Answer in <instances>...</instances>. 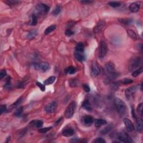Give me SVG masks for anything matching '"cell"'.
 Instances as JSON below:
<instances>
[{"label": "cell", "mask_w": 143, "mask_h": 143, "mask_svg": "<svg viewBox=\"0 0 143 143\" xmlns=\"http://www.w3.org/2000/svg\"><path fill=\"white\" fill-rule=\"evenodd\" d=\"M115 105L118 113L121 116L125 115L127 112V106L124 102L119 98H115L113 100Z\"/></svg>", "instance_id": "cell-1"}, {"label": "cell", "mask_w": 143, "mask_h": 143, "mask_svg": "<svg viewBox=\"0 0 143 143\" xmlns=\"http://www.w3.org/2000/svg\"><path fill=\"white\" fill-rule=\"evenodd\" d=\"M143 64V59L141 57H136L131 59L129 63V70L133 72L138 69L139 67H142Z\"/></svg>", "instance_id": "cell-2"}, {"label": "cell", "mask_w": 143, "mask_h": 143, "mask_svg": "<svg viewBox=\"0 0 143 143\" xmlns=\"http://www.w3.org/2000/svg\"><path fill=\"white\" fill-rule=\"evenodd\" d=\"M112 136L114 138H116L119 140V142H123V143H133V141L131 139L129 135L126 133L123 132L120 133H113L112 135Z\"/></svg>", "instance_id": "cell-3"}, {"label": "cell", "mask_w": 143, "mask_h": 143, "mask_svg": "<svg viewBox=\"0 0 143 143\" xmlns=\"http://www.w3.org/2000/svg\"><path fill=\"white\" fill-rule=\"evenodd\" d=\"M76 102L72 101L69 103V105L68 106L67 109L65 110L64 112V116L67 119H70L74 115L75 110L76 108Z\"/></svg>", "instance_id": "cell-4"}, {"label": "cell", "mask_w": 143, "mask_h": 143, "mask_svg": "<svg viewBox=\"0 0 143 143\" xmlns=\"http://www.w3.org/2000/svg\"><path fill=\"white\" fill-rule=\"evenodd\" d=\"M108 51V48L107 44L103 40H101L100 44L99 53H98V57L100 59L103 58L107 54Z\"/></svg>", "instance_id": "cell-5"}, {"label": "cell", "mask_w": 143, "mask_h": 143, "mask_svg": "<svg viewBox=\"0 0 143 143\" xmlns=\"http://www.w3.org/2000/svg\"><path fill=\"white\" fill-rule=\"evenodd\" d=\"M32 67L36 70H39L42 72H45L50 68V65L48 63H33Z\"/></svg>", "instance_id": "cell-6"}, {"label": "cell", "mask_w": 143, "mask_h": 143, "mask_svg": "<svg viewBox=\"0 0 143 143\" xmlns=\"http://www.w3.org/2000/svg\"><path fill=\"white\" fill-rule=\"evenodd\" d=\"M138 89V87L137 86H133L127 88L125 91V94L127 100H130L134 97V95Z\"/></svg>", "instance_id": "cell-7"}, {"label": "cell", "mask_w": 143, "mask_h": 143, "mask_svg": "<svg viewBox=\"0 0 143 143\" xmlns=\"http://www.w3.org/2000/svg\"><path fill=\"white\" fill-rule=\"evenodd\" d=\"M36 11L38 13H41L42 14H46L49 11L50 7L44 3H40L36 6Z\"/></svg>", "instance_id": "cell-8"}, {"label": "cell", "mask_w": 143, "mask_h": 143, "mask_svg": "<svg viewBox=\"0 0 143 143\" xmlns=\"http://www.w3.org/2000/svg\"><path fill=\"white\" fill-rule=\"evenodd\" d=\"M57 107V103L56 101H52L51 103L46 105L45 107V110L46 113H52L56 111Z\"/></svg>", "instance_id": "cell-9"}, {"label": "cell", "mask_w": 143, "mask_h": 143, "mask_svg": "<svg viewBox=\"0 0 143 143\" xmlns=\"http://www.w3.org/2000/svg\"><path fill=\"white\" fill-rule=\"evenodd\" d=\"M119 73H118L117 72L114 71L113 72L108 74L107 78H106L105 81H104V82H105V83L106 84H109L112 82V81L115 80L119 76Z\"/></svg>", "instance_id": "cell-10"}, {"label": "cell", "mask_w": 143, "mask_h": 143, "mask_svg": "<svg viewBox=\"0 0 143 143\" xmlns=\"http://www.w3.org/2000/svg\"><path fill=\"white\" fill-rule=\"evenodd\" d=\"M82 122L84 126H91L94 123V119L92 116L86 115L82 117Z\"/></svg>", "instance_id": "cell-11"}, {"label": "cell", "mask_w": 143, "mask_h": 143, "mask_svg": "<svg viewBox=\"0 0 143 143\" xmlns=\"http://www.w3.org/2000/svg\"><path fill=\"white\" fill-rule=\"evenodd\" d=\"M106 22L104 20H100L97 23L96 25L94 27L93 29V32L94 33L97 34L98 32H101L102 30L104 28V27L105 26Z\"/></svg>", "instance_id": "cell-12"}, {"label": "cell", "mask_w": 143, "mask_h": 143, "mask_svg": "<svg viewBox=\"0 0 143 143\" xmlns=\"http://www.w3.org/2000/svg\"><path fill=\"white\" fill-rule=\"evenodd\" d=\"M123 123H124L125 127H126L127 131H129V132H131V131L134 130V125L130 120L127 119V118H125V119H123Z\"/></svg>", "instance_id": "cell-13"}, {"label": "cell", "mask_w": 143, "mask_h": 143, "mask_svg": "<svg viewBox=\"0 0 143 143\" xmlns=\"http://www.w3.org/2000/svg\"><path fill=\"white\" fill-rule=\"evenodd\" d=\"M101 72L100 68L95 62L92 63L91 65V74L93 77H96Z\"/></svg>", "instance_id": "cell-14"}, {"label": "cell", "mask_w": 143, "mask_h": 143, "mask_svg": "<svg viewBox=\"0 0 143 143\" xmlns=\"http://www.w3.org/2000/svg\"><path fill=\"white\" fill-rule=\"evenodd\" d=\"M105 71L107 74L115 71V64L111 61L107 63L105 66Z\"/></svg>", "instance_id": "cell-15"}, {"label": "cell", "mask_w": 143, "mask_h": 143, "mask_svg": "<svg viewBox=\"0 0 143 143\" xmlns=\"http://www.w3.org/2000/svg\"><path fill=\"white\" fill-rule=\"evenodd\" d=\"M74 57L77 61H80V62H83V61H85L86 59V57L84 53L82 52H78L76 51L74 52Z\"/></svg>", "instance_id": "cell-16"}, {"label": "cell", "mask_w": 143, "mask_h": 143, "mask_svg": "<svg viewBox=\"0 0 143 143\" xmlns=\"http://www.w3.org/2000/svg\"><path fill=\"white\" fill-rule=\"evenodd\" d=\"M136 129L139 132H142L143 129V120L140 117H136Z\"/></svg>", "instance_id": "cell-17"}, {"label": "cell", "mask_w": 143, "mask_h": 143, "mask_svg": "<svg viewBox=\"0 0 143 143\" xmlns=\"http://www.w3.org/2000/svg\"><path fill=\"white\" fill-rule=\"evenodd\" d=\"M94 125H95V126L97 127V128H99V127L107 124V121H106L105 120L101 119H96L94 121Z\"/></svg>", "instance_id": "cell-18"}, {"label": "cell", "mask_w": 143, "mask_h": 143, "mask_svg": "<svg viewBox=\"0 0 143 143\" xmlns=\"http://www.w3.org/2000/svg\"><path fill=\"white\" fill-rule=\"evenodd\" d=\"M62 135L65 137H70L73 136L74 134V130L72 128L64 129L61 133Z\"/></svg>", "instance_id": "cell-19"}, {"label": "cell", "mask_w": 143, "mask_h": 143, "mask_svg": "<svg viewBox=\"0 0 143 143\" xmlns=\"http://www.w3.org/2000/svg\"><path fill=\"white\" fill-rule=\"evenodd\" d=\"M129 10L131 12L136 13L138 12L140 10V5L136 3H132L129 6Z\"/></svg>", "instance_id": "cell-20"}, {"label": "cell", "mask_w": 143, "mask_h": 143, "mask_svg": "<svg viewBox=\"0 0 143 143\" xmlns=\"http://www.w3.org/2000/svg\"><path fill=\"white\" fill-rule=\"evenodd\" d=\"M82 106L84 110H87V111H90V112L92 111V106H91V105L90 102V101H89L88 100H87V99L85 100L83 102Z\"/></svg>", "instance_id": "cell-21"}, {"label": "cell", "mask_w": 143, "mask_h": 143, "mask_svg": "<svg viewBox=\"0 0 143 143\" xmlns=\"http://www.w3.org/2000/svg\"><path fill=\"white\" fill-rule=\"evenodd\" d=\"M30 125L32 127L40 128L43 125V122L41 120H32L30 123Z\"/></svg>", "instance_id": "cell-22"}, {"label": "cell", "mask_w": 143, "mask_h": 143, "mask_svg": "<svg viewBox=\"0 0 143 143\" xmlns=\"http://www.w3.org/2000/svg\"><path fill=\"white\" fill-rule=\"evenodd\" d=\"M75 51L84 53V46L83 43H82V42H79V43L77 44L76 47H75Z\"/></svg>", "instance_id": "cell-23"}, {"label": "cell", "mask_w": 143, "mask_h": 143, "mask_svg": "<svg viewBox=\"0 0 143 143\" xmlns=\"http://www.w3.org/2000/svg\"><path fill=\"white\" fill-rule=\"evenodd\" d=\"M64 72L66 73V74H73L76 72V68L74 67L70 66L69 67H67V68H65L64 70Z\"/></svg>", "instance_id": "cell-24"}, {"label": "cell", "mask_w": 143, "mask_h": 143, "mask_svg": "<svg viewBox=\"0 0 143 143\" xmlns=\"http://www.w3.org/2000/svg\"><path fill=\"white\" fill-rule=\"evenodd\" d=\"M38 34V31L36 30H32L29 32L27 35L26 38L28 39H34L35 36L37 35Z\"/></svg>", "instance_id": "cell-25"}, {"label": "cell", "mask_w": 143, "mask_h": 143, "mask_svg": "<svg viewBox=\"0 0 143 143\" xmlns=\"http://www.w3.org/2000/svg\"><path fill=\"white\" fill-rule=\"evenodd\" d=\"M55 76H51L49 78L46 79L44 82V85H50L53 84L55 81Z\"/></svg>", "instance_id": "cell-26"}, {"label": "cell", "mask_w": 143, "mask_h": 143, "mask_svg": "<svg viewBox=\"0 0 143 143\" xmlns=\"http://www.w3.org/2000/svg\"><path fill=\"white\" fill-rule=\"evenodd\" d=\"M112 125L110 124L109 125H107V126H106L103 129H102V131H101V134L102 135H106L108 134V133L112 130Z\"/></svg>", "instance_id": "cell-27"}, {"label": "cell", "mask_w": 143, "mask_h": 143, "mask_svg": "<svg viewBox=\"0 0 143 143\" xmlns=\"http://www.w3.org/2000/svg\"><path fill=\"white\" fill-rule=\"evenodd\" d=\"M79 83V81L77 79L72 78L69 81V84L71 87H77Z\"/></svg>", "instance_id": "cell-28"}, {"label": "cell", "mask_w": 143, "mask_h": 143, "mask_svg": "<svg viewBox=\"0 0 143 143\" xmlns=\"http://www.w3.org/2000/svg\"><path fill=\"white\" fill-rule=\"evenodd\" d=\"M30 25L32 26H36L38 24V18L36 15L32 14L30 18Z\"/></svg>", "instance_id": "cell-29"}, {"label": "cell", "mask_w": 143, "mask_h": 143, "mask_svg": "<svg viewBox=\"0 0 143 143\" xmlns=\"http://www.w3.org/2000/svg\"><path fill=\"white\" fill-rule=\"evenodd\" d=\"M119 22L126 25H129L133 23V20L130 19H119Z\"/></svg>", "instance_id": "cell-30"}, {"label": "cell", "mask_w": 143, "mask_h": 143, "mask_svg": "<svg viewBox=\"0 0 143 143\" xmlns=\"http://www.w3.org/2000/svg\"><path fill=\"white\" fill-rule=\"evenodd\" d=\"M127 34H128V35L130 36L131 38H132L134 40H136L137 39H138V36H137V35L136 34V32H135L134 30H127Z\"/></svg>", "instance_id": "cell-31"}, {"label": "cell", "mask_w": 143, "mask_h": 143, "mask_svg": "<svg viewBox=\"0 0 143 143\" xmlns=\"http://www.w3.org/2000/svg\"><path fill=\"white\" fill-rule=\"evenodd\" d=\"M56 29V25H52L49 26L46 29L45 31H44V34L45 35H48L50 33H51V32H53Z\"/></svg>", "instance_id": "cell-32"}, {"label": "cell", "mask_w": 143, "mask_h": 143, "mask_svg": "<svg viewBox=\"0 0 143 143\" xmlns=\"http://www.w3.org/2000/svg\"><path fill=\"white\" fill-rule=\"evenodd\" d=\"M143 67H140V68H139L138 69H136L132 73V76L134 77H136L137 76H138L139 75H140L141 73L143 72Z\"/></svg>", "instance_id": "cell-33"}, {"label": "cell", "mask_w": 143, "mask_h": 143, "mask_svg": "<svg viewBox=\"0 0 143 143\" xmlns=\"http://www.w3.org/2000/svg\"><path fill=\"white\" fill-rule=\"evenodd\" d=\"M108 4L111 7H113V8H117V7H119L121 5V3L120 2L117 1H111L109 2Z\"/></svg>", "instance_id": "cell-34"}, {"label": "cell", "mask_w": 143, "mask_h": 143, "mask_svg": "<svg viewBox=\"0 0 143 143\" xmlns=\"http://www.w3.org/2000/svg\"><path fill=\"white\" fill-rule=\"evenodd\" d=\"M61 7L59 5H57L53 10V12H52L53 13V15H54V16H57V15L59 14V13L61 12Z\"/></svg>", "instance_id": "cell-35"}, {"label": "cell", "mask_w": 143, "mask_h": 143, "mask_svg": "<svg viewBox=\"0 0 143 143\" xmlns=\"http://www.w3.org/2000/svg\"><path fill=\"white\" fill-rule=\"evenodd\" d=\"M23 111H24V108H23V107H19V109L15 111V112L14 113L15 116L16 117H20L23 112Z\"/></svg>", "instance_id": "cell-36"}, {"label": "cell", "mask_w": 143, "mask_h": 143, "mask_svg": "<svg viewBox=\"0 0 143 143\" xmlns=\"http://www.w3.org/2000/svg\"><path fill=\"white\" fill-rule=\"evenodd\" d=\"M119 87V83L117 82H112L111 84V88L112 91H117Z\"/></svg>", "instance_id": "cell-37"}, {"label": "cell", "mask_w": 143, "mask_h": 143, "mask_svg": "<svg viewBox=\"0 0 143 143\" xmlns=\"http://www.w3.org/2000/svg\"><path fill=\"white\" fill-rule=\"evenodd\" d=\"M143 103H140V104H139L138 107H137V112L141 116H143Z\"/></svg>", "instance_id": "cell-38"}, {"label": "cell", "mask_w": 143, "mask_h": 143, "mask_svg": "<svg viewBox=\"0 0 143 143\" xmlns=\"http://www.w3.org/2000/svg\"><path fill=\"white\" fill-rule=\"evenodd\" d=\"M133 82V81L131 79L129 78H125L121 81V83L123 84H131V83Z\"/></svg>", "instance_id": "cell-39"}, {"label": "cell", "mask_w": 143, "mask_h": 143, "mask_svg": "<svg viewBox=\"0 0 143 143\" xmlns=\"http://www.w3.org/2000/svg\"><path fill=\"white\" fill-rule=\"evenodd\" d=\"M52 129V127H45V128H42V129H40L39 130V132L40 133H42V134H44V133H47L48 131H49V130H51Z\"/></svg>", "instance_id": "cell-40"}, {"label": "cell", "mask_w": 143, "mask_h": 143, "mask_svg": "<svg viewBox=\"0 0 143 143\" xmlns=\"http://www.w3.org/2000/svg\"><path fill=\"white\" fill-rule=\"evenodd\" d=\"M21 101H22V98H19V99L17 100V101L15 102V103H13V105H12L10 107H11V109H13V108H15V107H17V106H18L21 103Z\"/></svg>", "instance_id": "cell-41"}, {"label": "cell", "mask_w": 143, "mask_h": 143, "mask_svg": "<svg viewBox=\"0 0 143 143\" xmlns=\"http://www.w3.org/2000/svg\"><path fill=\"white\" fill-rule=\"evenodd\" d=\"M36 85H37V86L40 89V90H41V91H42V92L45 91V89H46L45 85L42 84V83H40L39 82H36Z\"/></svg>", "instance_id": "cell-42"}, {"label": "cell", "mask_w": 143, "mask_h": 143, "mask_svg": "<svg viewBox=\"0 0 143 143\" xmlns=\"http://www.w3.org/2000/svg\"><path fill=\"white\" fill-rule=\"evenodd\" d=\"M7 111L6 105H1V107H0V113L1 115H2L3 113L6 112Z\"/></svg>", "instance_id": "cell-43"}, {"label": "cell", "mask_w": 143, "mask_h": 143, "mask_svg": "<svg viewBox=\"0 0 143 143\" xmlns=\"http://www.w3.org/2000/svg\"><path fill=\"white\" fill-rule=\"evenodd\" d=\"M6 75H7L6 71L5 69H2V70L1 71V72H0V79L2 80L3 78H4L6 76Z\"/></svg>", "instance_id": "cell-44"}, {"label": "cell", "mask_w": 143, "mask_h": 143, "mask_svg": "<svg viewBox=\"0 0 143 143\" xmlns=\"http://www.w3.org/2000/svg\"><path fill=\"white\" fill-rule=\"evenodd\" d=\"M93 142L96 143H106V141L102 138H97L94 139V140L93 141Z\"/></svg>", "instance_id": "cell-45"}, {"label": "cell", "mask_w": 143, "mask_h": 143, "mask_svg": "<svg viewBox=\"0 0 143 143\" xmlns=\"http://www.w3.org/2000/svg\"><path fill=\"white\" fill-rule=\"evenodd\" d=\"M74 32L72 30L69 29H68L66 30H65V35L67 36H72L73 35H74Z\"/></svg>", "instance_id": "cell-46"}, {"label": "cell", "mask_w": 143, "mask_h": 143, "mask_svg": "<svg viewBox=\"0 0 143 143\" xmlns=\"http://www.w3.org/2000/svg\"><path fill=\"white\" fill-rule=\"evenodd\" d=\"M10 86H11V78L9 77L6 79V81L5 87V88H9Z\"/></svg>", "instance_id": "cell-47"}, {"label": "cell", "mask_w": 143, "mask_h": 143, "mask_svg": "<svg viewBox=\"0 0 143 143\" xmlns=\"http://www.w3.org/2000/svg\"><path fill=\"white\" fill-rule=\"evenodd\" d=\"M83 90L85 92H90V91H91V89L90 87H89L88 85L87 84H83Z\"/></svg>", "instance_id": "cell-48"}, {"label": "cell", "mask_w": 143, "mask_h": 143, "mask_svg": "<svg viewBox=\"0 0 143 143\" xmlns=\"http://www.w3.org/2000/svg\"><path fill=\"white\" fill-rule=\"evenodd\" d=\"M80 2L83 3V4H84V5H88V4H90V3H93V1H81Z\"/></svg>", "instance_id": "cell-49"}, {"label": "cell", "mask_w": 143, "mask_h": 143, "mask_svg": "<svg viewBox=\"0 0 143 143\" xmlns=\"http://www.w3.org/2000/svg\"><path fill=\"white\" fill-rule=\"evenodd\" d=\"M9 2V4H11V5H15V4H16V3H19V1H12V0H9L8 1Z\"/></svg>", "instance_id": "cell-50"}, {"label": "cell", "mask_w": 143, "mask_h": 143, "mask_svg": "<svg viewBox=\"0 0 143 143\" xmlns=\"http://www.w3.org/2000/svg\"><path fill=\"white\" fill-rule=\"evenodd\" d=\"M62 120H63V117H60L58 120H57L56 121V122H55V125H59V123H61V121H62Z\"/></svg>", "instance_id": "cell-51"}, {"label": "cell", "mask_w": 143, "mask_h": 143, "mask_svg": "<svg viewBox=\"0 0 143 143\" xmlns=\"http://www.w3.org/2000/svg\"><path fill=\"white\" fill-rule=\"evenodd\" d=\"M131 113H132V115H133V117L134 119H135L136 118V115H135V110L134 109L133 107L131 108Z\"/></svg>", "instance_id": "cell-52"}, {"label": "cell", "mask_w": 143, "mask_h": 143, "mask_svg": "<svg viewBox=\"0 0 143 143\" xmlns=\"http://www.w3.org/2000/svg\"><path fill=\"white\" fill-rule=\"evenodd\" d=\"M140 87H140V90L142 91V90H142V83H141V84H140Z\"/></svg>", "instance_id": "cell-53"}]
</instances>
